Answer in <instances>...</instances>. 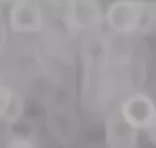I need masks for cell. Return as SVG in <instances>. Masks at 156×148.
<instances>
[{
	"instance_id": "2",
	"label": "cell",
	"mask_w": 156,
	"mask_h": 148,
	"mask_svg": "<svg viewBox=\"0 0 156 148\" xmlns=\"http://www.w3.org/2000/svg\"><path fill=\"white\" fill-rule=\"evenodd\" d=\"M119 117L124 123L133 131L154 133L156 125V110L149 95L136 93L127 97L120 105Z\"/></svg>"
},
{
	"instance_id": "4",
	"label": "cell",
	"mask_w": 156,
	"mask_h": 148,
	"mask_svg": "<svg viewBox=\"0 0 156 148\" xmlns=\"http://www.w3.org/2000/svg\"><path fill=\"white\" fill-rule=\"evenodd\" d=\"M103 20L100 5L94 1H72L67 5L65 22L73 30L98 26Z\"/></svg>"
},
{
	"instance_id": "6",
	"label": "cell",
	"mask_w": 156,
	"mask_h": 148,
	"mask_svg": "<svg viewBox=\"0 0 156 148\" xmlns=\"http://www.w3.org/2000/svg\"><path fill=\"white\" fill-rule=\"evenodd\" d=\"M14 106V96L12 89L5 83L0 82V119L7 118Z\"/></svg>"
},
{
	"instance_id": "1",
	"label": "cell",
	"mask_w": 156,
	"mask_h": 148,
	"mask_svg": "<svg viewBox=\"0 0 156 148\" xmlns=\"http://www.w3.org/2000/svg\"><path fill=\"white\" fill-rule=\"evenodd\" d=\"M105 20L113 31L119 34L144 33L154 22V8L143 1H116L106 10Z\"/></svg>"
},
{
	"instance_id": "3",
	"label": "cell",
	"mask_w": 156,
	"mask_h": 148,
	"mask_svg": "<svg viewBox=\"0 0 156 148\" xmlns=\"http://www.w3.org/2000/svg\"><path fill=\"white\" fill-rule=\"evenodd\" d=\"M10 28L17 34H33L42 28L44 14L41 8L32 1H16L9 12Z\"/></svg>"
},
{
	"instance_id": "5",
	"label": "cell",
	"mask_w": 156,
	"mask_h": 148,
	"mask_svg": "<svg viewBox=\"0 0 156 148\" xmlns=\"http://www.w3.org/2000/svg\"><path fill=\"white\" fill-rule=\"evenodd\" d=\"M138 137L136 132L116 117L107 128V146L110 148H134Z\"/></svg>"
},
{
	"instance_id": "7",
	"label": "cell",
	"mask_w": 156,
	"mask_h": 148,
	"mask_svg": "<svg viewBox=\"0 0 156 148\" xmlns=\"http://www.w3.org/2000/svg\"><path fill=\"white\" fill-rule=\"evenodd\" d=\"M5 148H36L35 144L27 138H14L7 145Z\"/></svg>"
}]
</instances>
